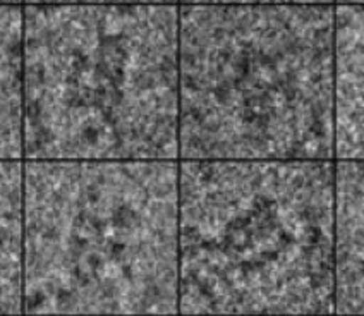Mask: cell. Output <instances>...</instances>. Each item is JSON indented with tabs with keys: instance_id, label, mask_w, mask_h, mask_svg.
<instances>
[{
	"instance_id": "9c48e42d",
	"label": "cell",
	"mask_w": 364,
	"mask_h": 316,
	"mask_svg": "<svg viewBox=\"0 0 364 316\" xmlns=\"http://www.w3.org/2000/svg\"><path fill=\"white\" fill-rule=\"evenodd\" d=\"M23 6H179V0H23Z\"/></svg>"
},
{
	"instance_id": "6da1fadb",
	"label": "cell",
	"mask_w": 364,
	"mask_h": 316,
	"mask_svg": "<svg viewBox=\"0 0 364 316\" xmlns=\"http://www.w3.org/2000/svg\"><path fill=\"white\" fill-rule=\"evenodd\" d=\"M24 160H177L179 6H23Z\"/></svg>"
},
{
	"instance_id": "277c9868",
	"label": "cell",
	"mask_w": 364,
	"mask_h": 316,
	"mask_svg": "<svg viewBox=\"0 0 364 316\" xmlns=\"http://www.w3.org/2000/svg\"><path fill=\"white\" fill-rule=\"evenodd\" d=\"M333 6H179L181 160H335Z\"/></svg>"
},
{
	"instance_id": "8992f818",
	"label": "cell",
	"mask_w": 364,
	"mask_h": 316,
	"mask_svg": "<svg viewBox=\"0 0 364 316\" xmlns=\"http://www.w3.org/2000/svg\"><path fill=\"white\" fill-rule=\"evenodd\" d=\"M363 162L337 160L333 179V316H363Z\"/></svg>"
},
{
	"instance_id": "8fae6325",
	"label": "cell",
	"mask_w": 364,
	"mask_h": 316,
	"mask_svg": "<svg viewBox=\"0 0 364 316\" xmlns=\"http://www.w3.org/2000/svg\"><path fill=\"white\" fill-rule=\"evenodd\" d=\"M333 6H363V0H333Z\"/></svg>"
},
{
	"instance_id": "30bf717a",
	"label": "cell",
	"mask_w": 364,
	"mask_h": 316,
	"mask_svg": "<svg viewBox=\"0 0 364 316\" xmlns=\"http://www.w3.org/2000/svg\"><path fill=\"white\" fill-rule=\"evenodd\" d=\"M179 6H333V0H179Z\"/></svg>"
},
{
	"instance_id": "7a4b0ae2",
	"label": "cell",
	"mask_w": 364,
	"mask_h": 316,
	"mask_svg": "<svg viewBox=\"0 0 364 316\" xmlns=\"http://www.w3.org/2000/svg\"><path fill=\"white\" fill-rule=\"evenodd\" d=\"M23 313L177 316L179 162L24 160Z\"/></svg>"
},
{
	"instance_id": "5b68a950",
	"label": "cell",
	"mask_w": 364,
	"mask_h": 316,
	"mask_svg": "<svg viewBox=\"0 0 364 316\" xmlns=\"http://www.w3.org/2000/svg\"><path fill=\"white\" fill-rule=\"evenodd\" d=\"M363 6H333V158L363 162Z\"/></svg>"
},
{
	"instance_id": "3957f363",
	"label": "cell",
	"mask_w": 364,
	"mask_h": 316,
	"mask_svg": "<svg viewBox=\"0 0 364 316\" xmlns=\"http://www.w3.org/2000/svg\"><path fill=\"white\" fill-rule=\"evenodd\" d=\"M335 160H181L177 316H333Z\"/></svg>"
},
{
	"instance_id": "52a82bcc",
	"label": "cell",
	"mask_w": 364,
	"mask_h": 316,
	"mask_svg": "<svg viewBox=\"0 0 364 316\" xmlns=\"http://www.w3.org/2000/svg\"><path fill=\"white\" fill-rule=\"evenodd\" d=\"M24 162L0 160V316L23 313Z\"/></svg>"
},
{
	"instance_id": "4fadbf2b",
	"label": "cell",
	"mask_w": 364,
	"mask_h": 316,
	"mask_svg": "<svg viewBox=\"0 0 364 316\" xmlns=\"http://www.w3.org/2000/svg\"><path fill=\"white\" fill-rule=\"evenodd\" d=\"M36 316H85V315H36ZM88 316H103V315H88ZM144 316V315H138Z\"/></svg>"
},
{
	"instance_id": "7c38bea8",
	"label": "cell",
	"mask_w": 364,
	"mask_h": 316,
	"mask_svg": "<svg viewBox=\"0 0 364 316\" xmlns=\"http://www.w3.org/2000/svg\"><path fill=\"white\" fill-rule=\"evenodd\" d=\"M0 6H23V0H0Z\"/></svg>"
},
{
	"instance_id": "ba28073f",
	"label": "cell",
	"mask_w": 364,
	"mask_h": 316,
	"mask_svg": "<svg viewBox=\"0 0 364 316\" xmlns=\"http://www.w3.org/2000/svg\"><path fill=\"white\" fill-rule=\"evenodd\" d=\"M23 6H0V160L24 162Z\"/></svg>"
},
{
	"instance_id": "5bb4252c",
	"label": "cell",
	"mask_w": 364,
	"mask_h": 316,
	"mask_svg": "<svg viewBox=\"0 0 364 316\" xmlns=\"http://www.w3.org/2000/svg\"><path fill=\"white\" fill-rule=\"evenodd\" d=\"M213 316H241V315H213ZM258 316H267V315H258Z\"/></svg>"
}]
</instances>
